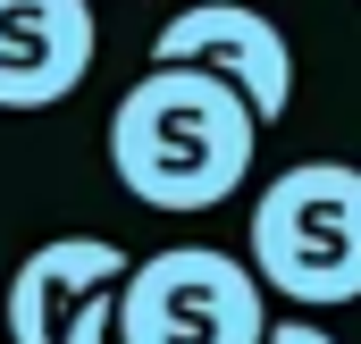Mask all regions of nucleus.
Here are the masks:
<instances>
[{"mask_svg":"<svg viewBox=\"0 0 361 344\" xmlns=\"http://www.w3.org/2000/svg\"><path fill=\"white\" fill-rule=\"evenodd\" d=\"M261 152L252 101L185 59H152L109 109V176L143 210H219Z\"/></svg>","mask_w":361,"mask_h":344,"instance_id":"nucleus-1","label":"nucleus"},{"mask_svg":"<svg viewBox=\"0 0 361 344\" xmlns=\"http://www.w3.org/2000/svg\"><path fill=\"white\" fill-rule=\"evenodd\" d=\"M252 277L294 311H345L361 302V168L353 160H302L269 176L244 227Z\"/></svg>","mask_w":361,"mask_h":344,"instance_id":"nucleus-2","label":"nucleus"},{"mask_svg":"<svg viewBox=\"0 0 361 344\" xmlns=\"http://www.w3.org/2000/svg\"><path fill=\"white\" fill-rule=\"evenodd\" d=\"M109 302H118V344H261L269 328V285L252 277V260L210 244L126 260Z\"/></svg>","mask_w":361,"mask_h":344,"instance_id":"nucleus-3","label":"nucleus"},{"mask_svg":"<svg viewBox=\"0 0 361 344\" xmlns=\"http://www.w3.org/2000/svg\"><path fill=\"white\" fill-rule=\"evenodd\" d=\"M152 59H185V68H210L252 101V118L277 126L294 109V42L269 8H244V0H193L177 8L160 34H152Z\"/></svg>","mask_w":361,"mask_h":344,"instance_id":"nucleus-4","label":"nucleus"},{"mask_svg":"<svg viewBox=\"0 0 361 344\" xmlns=\"http://www.w3.org/2000/svg\"><path fill=\"white\" fill-rule=\"evenodd\" d=\"M101 59L92 0H0V109H59Z\"/></svg>","mask_w":361,"mask_h":344,"instance_id":"nucleus-5","label":"nucleus"},{"mask_svg":"<svg viewBox=\"0 0 361 344\" xmlns=\"http://www.w3.org/2000/svg\"><path fill=\"white\" fill-rule=\"evenodd\" d=\"M126 260L135 252H118L109 235H51V244H34V252L8 269V294H0L8 344H59L68 311L85 294H101V285H118Z\"/></svg>","mask_w":361,"mask_h":344,"instance_id":"nucleus-6","label":"nucleus"},{"mask_svg":"<svg viewBox=\"0 0 361 344\" xmlns=\"http://www.w3.org/2000/svg\"><path fill=\"white\" fill-rule=\"evenodd\" d=\"M118 285H101V294H85L76 311H68V328H59V344H118V302H109Z\"/></svg>","mask_w":361,"mask_h":344,"instance_id":"nucleus-7","label":"nucleus"},{"mask_svg":"<svg viewBox=\"0 0 361 344\" xmlns=\"http://www.w3.org/2000/svg\"><path fill=\"white\" fill-rule=\"evenodd\" d=\"M261 344H336V336H328V328H311V319L294 311V319H269V328H261Z\"/></svg>","mask_w":361,"mask_h":344,"instance_id":"nucleus-8","label":"nucleus"}]
</instances>
